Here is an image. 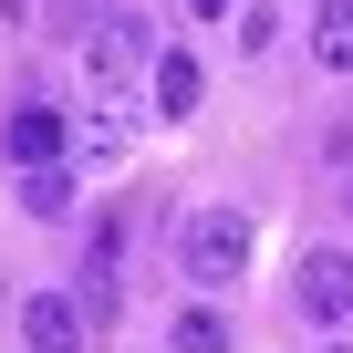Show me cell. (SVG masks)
<instances>
[{
  "mask_svg": "<svg viewBox=\"0 0 353 353\" xmlns=\"http://www.w3.org/2000/svg\"><path fill=\"white\" fill-rule=\"evenodd\" d=\"M0 145H11V166L32 176V166H63L73 125H63V104H11V125H0Z\"/></svg>",
  "mask_w": 353,
  "mask_h": 353,
  "instance_id": "cell-4",
  "label": "cell"
},
{
  "mask_svg": "<svg viewBox=\"0 0 353 353\" xmlns=\"http://www.w3.org/2000/svg\"><path fill=\"white\" fill-rule=\"evenodd\" d=\"M156 114H198V94H208V73H198V52H156Z\"/></svg>",
  "mask_w": 353,
  "mask_h": 353,
  "instance_id": "cell-6",
  "label": "cell"
},
{
  "mask_svg": "<svg viewBox=\"0 0 353 353\" xmlns=\"http://www.w3.org/2000/svg\"><path fill=\"white\" fill-rule=\"evenodd\" d=\"M21 208H32V219H73V176H63V166H32V176H21Z\"/></svg>",
  "mask_w": 353,
  "mask_h": 353,
  "instance_id": "cell-10",
  "label": "cell"
},
{
  "mask_svg": "<svg viewBox=\"0 0 353 353\" xmlns=\"http://www.w3.org/2000/svg\"><path fill=\"white\" fill-rule=\"evenodd\" d=\"M291 301H301L312 322H353V260H343V250H301Z\"/></svg>",
  "mask_w": 353,
  "mask_h": 353,
  "instance_id": "cell-3",
  "label": "cell"
},
{
  "mask_svg": "<svg viewBox=\"0 0 353 353\" xmlns=\"http://www.w3.org/2000/svg\"><path fill=\"white\" fill-rule=\"evenodd\" d=\"M166 353H229V322H219V301H176V322H166Z\"/></svg>",
  "mask_w": 353,
  "mask_h": 353,
  "instance_id": "cell-7",
  "label": "cell"
},
{
  "mask_svg": "<svg viewBox=\"0 0 353 353\" xmlns=\"http://www.w3.org/2000/svg\"><path fill=\"white\" fill-rule=\"evenodd\" d=\"M322 353H343V343H322Z\"/></svg>",
  "mask_w": 353,
  "mask_h": 353,
  "instance_id": "cell-14",
  "label": "cell"
},
{
  "mask_svg": "<svg viewBox=\"0 0 353 353\" xmlns=\"http://www.w3.org/2000/svg\"><path fill=\"white\" fill-rule=\"evenodd\" d=\"M281 42V11H270V0H250V11H239V52H270Z\"/></svg>",
  "mask_w": 353,
  "mask_h": 353,
  "instance_id": "cell-12",
  "label": "cell"
},
{
  "mask_svg": "<svg viewBox=\"0 0 353 353\" xmlns=\"http://www.w3.org/2000/svg\"><path fill=\"white\" fill-rule=\"evenodd\" d=\"M104 21H114V0H52V32L63 42H94Z\"/></svg>",
  "mask_w": 353,
  "mask_h": 353,
  "instance_id": "cell-11",
  "label": "cell"
},
{
  "mask_svg": "<svg viewBox=\"0 0 353 353\" xmlns=\"http://www.w3.org/2000/svg\"><path fill=\"white\" fill-rule=\"evenodd\" d=\"M312 63L322 73H353V0H322V11H312Z\"/></svg>",
  "mask_w": 353,
  "mask_h": 353,
  "instance_id": "cell-8",
  "label": "cell"
},
{
  "mask_svg": "<svg viewBox=\"0 0 353 353\" xmlns=\"http://www.w3.org/2000/svg\"><path fill=\"white\" fill-rule=\"evenodd\" d=\"M219 11H229V0H188V21H219Z\"/></svg>",
  "mask_w": 353,
  "mask_h": 353,
  "instance_id": "cell-13",
  "label": "cell"
},
{
  "mask_svg": "<svg viewBox=\"0 0 353 353\" xmlns=\"http://www.w3.org/2000/svg\"><path fill=\"white\" fill-rule=\"evenodd\" d=\"M125 135H135V125H125L114 104H94V114L73 125V156H83V166H114V156H125Z\"/></svg>",
  "mask_w": 353,
  "mask_h": 353,
  "instance_id": "cell-9",
  "label": "cell"
},
{
  "mask_svg": "<svg viewBox=\"0 0 353 353\" xmlns=\"http://www.w3.org/2000/svg\"><path fill=\"white\" fill-rule=\"evenodd\" d=\"M176 270H188L198 291H229L250 270V219L239 208H188L176 219Z\"/></svg>",
  "mask_w": 353,
  "mask_h": 353,
  "instance_id": "cell-1",
  "label": "cell"
},
{
  "mask_svg": "<svg viewBox=\"0 0 353 353\" xmlns=\"http://www.w3.org/2000/svg\"><path fill=\"white\" fill-rule=\"evenodd\" d=\"M83 73H94L104 94H114V83H135V73H156V21H145V11H114V21L83 42Z\"/></svg>",
  "mask_w": 353,
  "mask_h": 353,
  "instance_id": "cell-2",
  "label": "cell"
},
{
  "mask_svg": "<svg viewBox=\"0 0 353 353\" xmlns=\"http://www.w3.org/2000/svg\"><path fill=\"white\" fill-rule=\"evenodd\" d=\"M83 332H94V322H83L73 291H32V301H21V353H83Z\"/></svg>",
  "mask_w": 353,
  "mask_h": 353,
  "instance_id": "cell-5",
  "label": "cell"
}]
</instances>
